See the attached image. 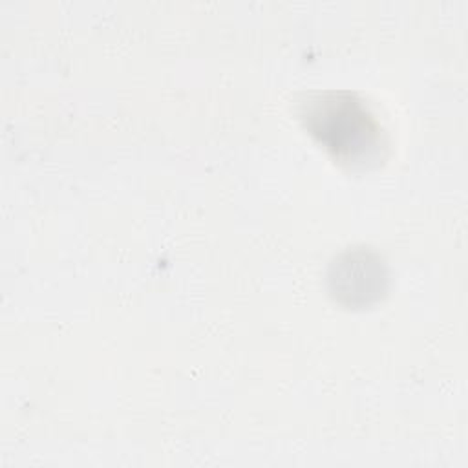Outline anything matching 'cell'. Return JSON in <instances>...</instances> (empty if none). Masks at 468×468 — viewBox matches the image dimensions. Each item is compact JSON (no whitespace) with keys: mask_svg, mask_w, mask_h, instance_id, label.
<instances>
[{"mask_svg":"<svg viewBox=\"0 0 468 468\" xmlns=\"http://www.w3.org/2000/svg\"><path fill=\"white\" fill-rule=\"evenodd\" d=\"M309 133L342 165L369 166L382 159L386 133L369 106L349 91H322L300 102Z\"/></svg>","mask_w":468,"mask_h":468,"instance_id":"obj_1","label":"cell"},{"mask_svg":"<svg viewBox=\"0 0 468 468\" xmlns=\"http://www.w3.org/2000/svg\"><path fill=\"white\" fill-rule=\"evenodd\" d=\"M327 280L335 300L347 307H360L371 303L384 292L388 274L377 252L351 249L331 263Z\"/></svg>","mask_w":468,"mask_h":468,"instance_id":"obj_2","label":"cell"}]
</instances>
